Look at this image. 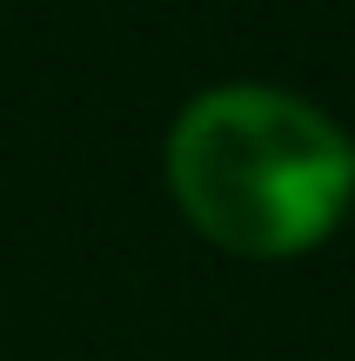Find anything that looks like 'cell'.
I'll list each match as a JSON object with an SVG mask.
<instances>
[{
	"label": "cell",
	"mask_w": 355,
	"mask_h": 361,
	"mask_svg": "<svg viewBox=\"0 0 355 361\" xmlns=\"http://www.w3.org/2000/svg\"><path fill=\"white\" fill-rule=\"evenodd\" d=\"M181 207L241 255H295L335 228L355 188L349 134L282 87H208L168 128Z\"/></svg>",
	"instance_id": "cell-1"
},
{
	"label": "cell",
	"mask_w": 355,
	"mask_h": 361,
	"mask_svg": "<svg viewBox=\"0 0 355 361\" xmlns=\"http://www.w3.org/2000/svg\"><path fill=\"white\" fill-rule=\"evenodd\" d=\"M349 154H355V147H349Z\"/></svg>",
	"instance_id": "cell-2"
}]
</instances>
